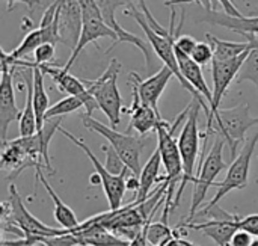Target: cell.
<instances>
[{
    "mask_svg": "<svg viewBox=\"0 0 258 246\" xmlns=\"http://www.w3.org/2000/svg\"><path fill=\"white\" fill-rule=\"evenodd\" d=\"M160 165L162 163V156H160V151L159 148L154 150V153L150 156V159L147 160L145 166L142 168L141 171V175H139V181H141V188L139 191L136 192V198L135 201L138 204L144 203L148 197H150V191L151 188L157 183V181H166V175L165 177H159V171H160Z\"/></svg>",
    "mask_w": 258,
    "mask_h": 246,
    "instance_id": "603a6c76",
    "label": "cell"
},
{
    "mask_svg": "<svg viewBox=\"0 0 258 246\" xmlns=\"http://www.w3.org/2000/svg\"><path fill=\"white\" fill-rule=\"evenodd\" d=\"M174 76L175 74L171 71V68L163 65L156 74L150 76L148 79H141L139 74H136V73H130L128 79L132 82V86H135L138 89V94H139L142 103L151 106L156 112H159V100H160L163 91L166 89L169 80Z\"/></svg>",
    "mask_w": 258,
    "mask_h": 246,
    "instance_id": "e0dca14e",
    "label": "cell"
},
{
    "mask_svg": "<svg viewBox=\"0 0 258 246\" xmlns=\"http://www.w3.org/2000/svg\"><path fill=\"white\" fill-rule=\"evenodd\" d=\"M195 47H197V41L192 36H189V35L177 36V39L174 42V50L178 51V53L187 54V56H192Z\"/></svg>",
    "mask_w": 258,
    "mask_h": 246,
    "instance_id": "d590c367",
    "label": "cell"
},
{
    "mask_svg": "<svg viewBox=\"0 0 258 246\" xmlns=\"http://www.w3.org/2000/svg\"><path fill=\"white\" fill-rule=\"evenodd\" d=\"M171 8H172V9H171L169 30H168V29H165V27H163V29H160V30H154V29L150 26L148 20L145 18L144 12L141 14V11H138V9L135 8V5H133V3L127 6V9L124 11V14H125V15H130V17H133V18L138 21V24L141 26V29L145 32V36H147V39H148V42H150L151 48L154 50L156 56L163 62V65H166V67H169V68H171V71L175 74V77L178 79V82L181 83V86H183L184 89H187V91L192 94V97L201 103L203 109L206 110V113H207V116H209V115H210V107H209L207 101H206V100L198 94V92H197V89H195L192 85H189V83L186 82V79L183 77V74H181V71H180L178 60H177L175 50H174V42H175V39H177V35H180V32H181L183 21H184V12L181 14L180 24H178V27H177V30H175V29H174L175 9H174V6H171Z\"/></svg>",
    "mask_w": 258,
    "mask_h": 246,
    "instance_id": "6da1fadb",
    "label": "cell"
},
{
    "mask_svg": "<svg viewBox=\"0 0 258 246\" xmlns=\"http://www.w3.org/2000/svg\"><path fill=\"white\" fill-rule=\"evenodd\" d=\"M201 107L203 106L198 100L194 98L190 101V110H189V115L183 124V129H181V133L178 138V147H180L181 160H183V178L180 181L178 191H177L174 203L171 206V212L178 206L186 184L189 181L195 183V180H197V175H194V172L197 168V160H198V154H200V141L203 136V135H200V129H198V118H200Z\"/></svg>",
    "mask_w": 258,
    "mask_h": 246,
    "instance_id": "3957f363",
    "label": "cell"
},
{
    "mask_svg": "<svg viewBox=\"0 0 258 246\" xmlns=\"http://www.w3.org/2000/svg\"><path fill=\"white\" fill-rule=\"evenodd\" d=\"M80 107H85V100L80 97H76V95H68L65 98L59 100L57 103H54L53 106H50V109L45 113V121L73 113V112L79 110Z\"/></svg>",
    "mask_w": 258,
    "mask_h": 246,
    "instance_id": "f1b7e54d",
    "label": "cell"
},
{
    "mask_svg": "<svg viewBox=\"0 0 258 246\" xmlns=\"http://www.w3.org/2000/svg\"><path fill=\"white\" fill-rule=\"evenodd\" d=\"M127 113H130V124L127 129V133L136 130L139 136H145L150 132L156 130L157 126L163 121L159 112H156L151 106L142 103L138 89L132 86V106L130 109H124Z\"/></svg>",
    "mask_w": 258,
    "mask_h": 246,
    "instance_id": "ac0fdd59",
    "label": "cell"
},
{
    "mask_svg": "<svg viewBox=\"0 0 258 246\" xmlns=\"http://www.w3.org/2000/svg\"><path fill=\"white\" fill-rule=\"evenodd\" d=\"M94 2L98 5L100 11H101V14H103V17H104V20H106V23L118 33V36H119L118 44H119V42H128V44H133L135 47H138V48L144 53V56H145L147 68L151 71L153 67H154V57H153L151 48L147 47V42H145L142 38H139V36H136L135 33H132V32L125 30L124 27H121V26L118 24V21H116V17H115V12H116L118 8H121V6H128V5L133 3V0H94Z\"/></svg>",
    "mask_w": 258,
    "mask_h": 246,
    "instance_id": "9a60e30c",
    "label": "cell"
},
{
    "mask_svg": "<svg viewBox=\"0 0 258 246\" xmlns=\"http://www.w3.org/2000/svg\"><path fill=\"white\" fill-rule=\"evenodd\" d=\"M207 12L203 18H200V21H206L215 26H221L225 27L231 32L249 36V35H258V15L255 17H234L230 15L227 12H219V11H213L212 8H206Z\"/></svg>",
    "mask_w": 258,
    "mask_h": 246,
    "instance_id": "ffe728a7",
    "label": "cell"
},
{
    "mask_svg": "<svg viewBox=\"0 0 258 246\" xmlns=\"http://www.w3.org/2000/svg\"><path fill=\"white\" fill-rule=\"evenodd\" d=\"M251 39V38H249ZM249 50L245 51L243 54L234 57V59H227V60H219L213 59L212 60V77H213V103L210 109V115L207 116V132L206 133H213V121L215 115L219 110L221 101L230 88L233 82H236V77L239 74L240 67L243 65Z\"/></svg>",
    "mask_w": 258,
    "mask_h": 246,
    "instance_id": "7c38bea8",
    "label": "cell"
},
{
    "mask_svg": "<svg viewBox=\"0 0 258 246\" xmlns=\"http://www.w3.org/2000/svg\"><path fill=\"white\" fill-rule=\"evenodd\" d=\"M121 71V64L116 59H112L106 71L95 80H83L89 94L95 98L98 109L109 118L110 126L116 127L121 122L122 97L119 94L116 80Z\"/></svg>",
    "mask_w": 258,
    "mask_h": 246,
    "instance_id": "8992f818",
    "label": "cell"
},
{
    "mask_svg": "<svg viewBox=\"0 0 258 246\" xmlns=\"http://www.w3.org/2000/svg\"><path fill=\"white\" fill-rule=\"evenodd\" d=\"M145 236L148 243L153 246H160L162 243L168 242L172 236H174V230H171L166 222L160 221V222H148L144 227Z\"/></svg>",
    "mask_w": 258,
    "mask_h": 246,
    "instance_id": "f546056e",
    "label": "cell"
},
{
    "mask_svg": "<svg viewBox=\"0 0 258 246\" xmlns=\"http://www.w3.org/2000/svg\"><path fill=\"white\" fill-rule=\"evenodd\" d=\"M101 150L106 153V169L109 172H112L113 175H121L130 171L112 145H103Z\"/></svg>",
    "mask_w": 258,
    "mask_h": 246,
    "instance_id": "4dcf8cb0",
    "label": "cell"
},
{
    "mask_svg": "<svg viewBox=\"0 0 258 246\" xmlns=\"http://www.w3.org/2000/svg\"><path fill=\"white\" fill-rule=\"evenodd\" d=\"M198 65H207L209 62L213 60L215 57V53H213V47L210 45V42L207 41H201V42H197V47L194 48V53L190 56Z\"/></svg>",
    "mask_w": 258,
    "mask_h": 246,
    "instance_id": "1f68e13d",
    "label": "cell"
},
{
    "mask_svg": "<svg viewBox=\"0 0 258 246\" xmlns=\"http://www.w3.org/2000/svg\"><path fill=\"white\" fill-rule=\"evenodd\" d=\"M206 38L210 42V45L213 47V53H215L213 59H219V60L234 59V57L243 54L245 51H248V50H251L254 47L252 39H248L246 42L224 41V39H219V38L213 36L212 33H206Z\"/></svg>",
    "mask_w": 258,
    "mask_h": 246,
    "instance_id": "484cf974",
    "label": "cell"
},
{
    "mask_svg": "<svg viewBox=\"0 0 258 246\" xmlns=\"http://www.w3.org/2000/svg\"><path fill=\"white\" fill-rule=\"evenodd\" d=\"M236 222L240 230H245L249 234L258 237V213L257 215H248L245 218H240L239 215H236Z\"/></svg>",
    "mask_w": 258,
    "mask_h": 246,
    "instance_id": "e575fe53",
    "label": "cell"
},
{
    "mask_svg": "<svg viewBox=\"0 0 258 246\" xmlns=\"http://www.w3.org/2000/svg\"><path fill=\"white\" fill-rule=\"evenodd\" d=\"M38 246H47V245H42V243H41V245H38Z\"/></svg>",
    "mask_w": 258,
    "mask_h": 246,
    "instance_id": "b9f144b4",
    "label": "cell"
},
{
    "mask_svg": "<svg viewBox=\"0 0 258 246\" xmlns=\"http://www.w3.org/2000/svg\"><path fill=\"white\" fill-rule=\"evenodd\" d=\"M213 209H215L216 213L209 212L207 215H213L215 219L206 221V222H201V224H187V222H184V224H181L178 227L201 231L206 236H209L218 246H230L233 236L240 230L237 222H236V215H230L221 207H213Z\"/></svg>",
    "mask_w": 258,
    "mask_h": 246,
    "instance_id": "4fadbf2b",
    "label": "cell"
},
{
    "mask_svg": "<svg viewBox=\"0 0 258 246\" xmlns=\"http://www.w3.org/2000/svg\"><path fill=\"white\" fill-rule=\"evenodd\" d=\"M26 70V103L18 119L20 136H32L38 132L36 113L33 106V70L30 67H21Z\"/></svg>",
    "mask_w": 258,
    "mask_h": 246,
    "instance_id": "7402d4cb",
    "label": "cell"
},
{
    "mask_svg": "<svg viewBox=\"0 0 258 246\" xmlns=\"http://www.w3.org/2000/svg\"><path fill=\"white\" fill-rule=\"evenodd\" d=\"M82 121H83V126L88 130L101 135L109 142V145H112L115 148V151L121 156V159L124 160L127 168L135 175H138V177L141 175V171H142L141 154H142L144 148L148 144L147 138H144V136H132L130 133H119L113 127H109V126L97 121L95 118H92V115L85 113L82 116Z\"/></svg>",
    "mask_w": 258,
    "mask_h": 246,
    "instance_id": "277c9868",
    "label": "cell"
},
{
    "mask_svg": "<svg viewBox=\"0 0 258 246\" xmlns=\"http://www.w3.org/2000/svg\"><path fill=\"white\" fill-rule=\"evenodd\" d=\"M6 3H8V11H14L17 3H24L29 9H33L35 6L41 5L42 0H6Z\"/></svg>",
    "mask_w": 258,
    "mask_h": 246,
    "instance_id": "74e56055",
    "label": "cell"
},
{
    "mask_svg": "<svg viewBox=\"0 0 258 246\" xmlns=\"http://www.w3.org/2000/svg\"><path fill=\"white\" fill-rule=\"evenodd\" d=\"M249 246H258V239H254V240H252V243H251Z\"/></svg>",
    "mask_w": 258,
    "mask_h": 246,
    "instance_id": "ab89813d",
    "label": "cell"
},
{
    "mask_svg": "<svg viewBox=\"0 0 258 246\" xmlns=\"http://www.w3.org/2000/svg\"><path fill=\"white\" fill-rule=\"evenodd\" d=\"M160 246H165V245H160Z\"/></svg>",
    "mask_w": 258,
    "mask_h": 246,
    "instance_id": "7bdbcfd3",
    "label": "cell"
},
{
    "mask_svg": "<svg viewBox=\"0 0 258 246\" xmlns=\"http://www.w3.org/2000/svg\"><path fill=\"white\" fill-rule=\"evenodd\" d=\"M187 246H197V245H194L192 242H189V240H187Z\"/></svg>",
    "mask_w": 258,
    "mask_h": 246,
    "instance_id": "60d3db41",
    "label": "cell"
},
{
    "mask_svg": "<svg viewBox=\"0 0 258 246\" xmlns=\"http://www.w3.org/2000/svg\"><path fill=\"white\" fill-rule=\"evenodd\" d=\"M44 74H48L53 82L56 83L57 89L60 92H65L68 95H76V97H80L85 100V109H86V115H92V112L95 109H98V104L95 101V98L89 94L86 85L83 80L77 79L76 76H73L68 70H65L63 67L59 68V67H54V65H50V64H45V65H38Z\"/></svg>",
    "mask_w": 258,
    "mask_h": 246,
    "instance_id": "2e32d148",
    "label": "cell"
},
{
    "mask_svg": "<svg viewBox=\"0 0 258 246\" xmlns=\"http://www.w3.org/2000/svg\"><path fill=\"white\" fill-rule=\"evenodd\" d=\"M258 144V132L248 139V142L245 144V147L242 148V151L233 159L231 165L228 166V171H227V175L224 178V181L218 183L216 188H218V192L215 194V197L207 203L206 207L201 209V212L198 213L200 216H204L207 215L213 207L218 206V203L225 197L228 195L231 191H236V189H245L246 184H248V177H249V166H251V160H252V156H254V151H255V147Z\"/></svg>",
    "mask_w": 258,
    "mask_h": 246,
    "instance_id": "9c48e42d",
    "label": "cell"
},
{
    "mask_svg": "<svg viewBox=\"0 0 258 246\" xmlns=\"http://www.w3.org/2000/svg\"><path fill=\"white\" fill-rule=\"evenodd\" d=\"M56 45L51 44V42H44L41 44L35 51H33V64L35 65H45V64H50L53 59H54V48Z\"/></svg>",
    "mask_w": 258,
    "mask_h": 246,
    "instance_id": "836d02e7",
    "label": "cell"
},
{
    "mask_svg": "<svg viewBox=\"0 0 258 246\" xmlns=\"http://www.w3.org/2000/svg\"><path fill=\"white\" fill-rule=\"evenodd\" d=\"M12 65L2 59V80H0V138L2 144L6 142V135L9 126L20 119L21 112L15 103L14 92V73Z\"/></svg>",
    "mask_w": 258,
    "mask_h": 246,
    "instance_id": "5bb4252c",
    "label": "cell"
},
{
    "mask_svg": "<svg viewBox=\"0 0 258 246\" xmlns=\"http://www.w3.org/2000/svg\"><path fill=\"white\" fill-rule=\"evenodd\" d=\"M71 233L77 237L79 246H130L128 240L118 237L115 233L91 219L79 224Z\"/></svg>",
    "mask_w": 258,
    "mask_h": 246,
    "instance_id": "d6986e66",
    "label": "cell"
},
{
    "mask_svg": "<svg viewBox=\"0 0 258 246\" xmlns=\"http://www.w3.org/2000/svg\"><path fill=\"white\" fill-rule=\"evenodd\" d=\"M59 132L67 136L74 145H77L86 156L88 159L92 162L94 168H95V174L100 177V183L103 186V191H104V195L107 198V203H109V209L110 210H118L122 207V198H124V194L127 191L125 188V180L130 174H133L132 171L125 172V174H121V175H113L112 172H109L106 169V166L95 157V154L91 151V148L83 142L80 141L79 138L73 136L68 130H65L63 127H59Z\"/></svg>",
    "mask_w": 258,
    "mask_h": 246,
    "instance_id": "8fae6325",
    "label": "cell"
},
{
    "mask_svg": "<svg viewBox=\"0 0 258 246\" xmlns=\"http://www.w3.org/2000/svg\"><path fill=\"white\" fill-rule=\"evenodd\" d=\"M2 222L11 224L20 228L26 236H39V237H51L63 234V228H53L42 224L36 219L24 206L20 194L15 186H9V200L2 204Z\"/></svg>",
    "mask_w": 258,
    "mask_h": 246,
    "instance_id": "30bf717a",
    "label": "cell"
},
{
    "mask_svg": "<svg viewBox=\"0 0 258 246\" xmlns=\"http://www.w3.org/2000/svg\"><path fill=\"white\" fill-rule=\"evenodd\" d=\"M194 2L198 3V5H206V8H212V6H210V2H212V0H168V2H165V6H175V5L194 3ZM218 2L224 6V9H225L227 14L234 15V17H242V12H239L237 8H236L230 0H218Z\"/></svg>",
    "mask_w": 258,
    "mask_h": 246,
    "instance_id": "d6a6232c",
    "label": "cell"
},
{
    "mask_svg": "<svg viewBox=\"0 0 258 246\" xmlns=\"http://www.w3.org/2000/svg\"><path fill=\"white\" fill-rule=\"evenodd\" d=\"M125 188L127 191H133V192H138L139 188H141V181H139V177L135 175V174H130L125 180Z\"/></svg>",
    "mask_w": 258,
    "mask_h": 246,
    "instance_id": "f35d334b",
    "label": "cell"
},
{
    "mask_svg": "<svg viewBox=\"0 0 258 246\" xmlns=\"http://www.w3.org/2000/svg\"><path fill=\"white\" fill-rule=\"evenodd\" d=\"M35 172H36V178L42 183V186L45 188L47 194L50 195V198H51L53 203H54V219H56V222L59 224V227L63 228V230H68V231H71V230H74L76 227H79L80 222L77 221L76 213H74L73 209H70V207L57 197V194L53 191L51 184L47 181V178H45L44 174H42V168H36Z\"/></svg>",
    "mask_w": 258,
    "mask_h": 246,
    "instance_id": "cb8c5ba5",
    "label": "cell"
},
{
    "mask_svg": "<svg viewBox=\"0 0 258 246\" xmlns=\"http://www.w3.org/2000/svg\"><path fill=\"white\" fill-rule=\"evenodd\" d=\"M251 243H252V234H249L245 230H239L233 236V239L230 242V246H249Z\"/></svg>",
    "mask_w": 258,
    "mask_h": 246,
    "instance_id": "8d00e7d4",
    "label": "cell"
},
{
    "mask_svg": "<svg viewBox=\"0 0 258 246\" xmlns=\"http://www.w3.org/2000/svg\"><path fill=\"white\" fill-rule=\"evenodd\" d=\"M41 44H44V38H42L41 29H39V27L32 29V30L23 38V41L18 44V47H15L12 51L8 53V51L2 50V57L11 64V62H14V60L23 59V57H26L27 54L33 53Z\"/></svg>",
    "mask_w": 258,
    "mask_h": 246,
    "instance_id": "4316f807",
    "label": "cell"
},
{
    "mask_svg": "<svg viewBox=\"0 0 258 246\" xmlns=\"http://www.w3.org/2000/svg\"><path fill=\"white\" fill-rule=\"evenodd\" d=\"M80 8H82V30H80L79 41L76 47L73 48L68 62L63 65V68L68 71L88 44L95 42L100 38H110L113 41L112 47H115L119 41L118 33L106 23L98 5L94 0H80Z\"/></svg>",
    "mask_w": 258,
    "mask_h": 246,
    "instance_id": "52a82bcc",
    "label": "cell"
},
{
    "mask_svg": "<svg viewBox=\"0 0 258 246\" xmlns=\"http://www.w3.org/2000/svg\"><path fill=\"white\" fill-rule=\"evenodd\" d=\"M175 56H177V60H178V67H180V71L183 74V77L186 79V82L189 85H192L197 92L207 101L209 107L212 109V103H213V91L209 88L206 79H204V74H203V70H201V65H198L190 56L187 54H183V53H178L175 51Z\"/></svg>",
    "mask_w": 258,
    "mask_h": 246,
    "instance_id": "44dd1931",
    "label": "cell"
},
{
    "mask_svg": "<svg viewBox=\"0 0 258 246\" xmlns=\"http://www.w3.org/2000/svg\"><path fill=\"white\" fill-rule=\"evenodd\" d=\"M254 41V47L249 50L243 65L239 70V74L236 77V83L242 82H252L258 89V35H249L246 36Z\"/></svg>",
    "mask_w": 258,
    "mask_h": 246,
    "instance_id": "83f0119b",
    "label": "cell"
},
{
    "mask_svg": "<svg viewBox=\"0 0 258 246\" xmlns=\"http://www.w3.org/2000/svg\"><path fill=\"white\" fill-rule=\"evenodd\" d=\"M209 133H204L203 138H204V153L201 156V160H200V169H198V175H197V180H195V189H194V194H192V204H190V213H189V218L186 219V222H190L195 216H197V212L198 209H201L204 200H206V195L210 189L212 184H215V180L216 177L225 169L228 168V165L225 163L224 160V156H222V151H224V145H225V139L222 136H218L206 157V144H207V139H209Z\"/></svg>",
    "mask_w": 258,
    "mask_h": 246,
    "instance_id": "5b68a950",
    "label": "cell"
},
{
    "mask_svg": "<svg viewBox=\"0 0 258 246\" xmlns=\"http://www.w3.org/2000/svg\"><path fill=\"white\" fill-rule=\"evenodd\" d=\"M2 168L9 169L11 175L17 177L26 168H33V165L27 157L26 151L14 139L11 142L6 141L2 144Z\"/></svg>",
    "mask_w": 258,
    "mask_h": 246,
    "instance_id": "d4e9b609",
    "label": "cell"
},
{
    "mask_svg": "<svg viewBox=\"0 0 258 246\" xmlns=\"http://www.w3.org/2000/svg\"><path fill=\"white\" fill-rule=\"evenodd\" d=\"M189 110H190V103L175 118V121L172 124L163 119L156 129L157 139H159L157 148H159L160 156H162V163L166 169V183H168V191L165 195V209H163V215H162L163 222H166L168 215L171 212V206L174 203L172 200L175 198L174 197L175 186L183 178V160H181V153H180V147H178V139H175L174 133L181 126V122L186 121Z\"/></svg>",
    "mask_w": 258,
    "mask_h": 246,
    "instance_id": "7a4b0ae2",
    "label": "cell"
},
{
    "mask_svg": "<svg viewBox=\"0 0 258 246\" xmlns=\"http://www.w3.org/2000/svg\"><path fill=\"white\" fill-rule=\"evenodd\" d=\"M257 124L258 118L251 115L249 104L243 103L231 109H219L215 115L213 132L225 139L234 159L237 156L239 145L245 141L246 132Z\"/></svg>",
    "mask_w": 258,
    "mask_h": 246,
    "instance_id": "ba28073f",
    "label": "cell"
}]
</instances>
